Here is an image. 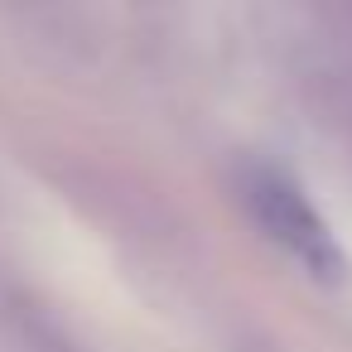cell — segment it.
Segmentation results:
<instances>
[{
  "label": "cell",
  "mask_w": 352,
  "mask_h": 352,
  "mask_svg": "<svg viewBox=\"0 0 352 352\" xmlns=\"http://www.w3.org/2000/svg\"><path fill=\"white\" fill-rule=\"evenodd\" d=\"M232 188H236V203L246 208V217L256 222V232L275 251H285L304 275H314V280H342L347 256H342L328 217L314 208L309 188L285 164L246 155V160H236Z\"/></svg>",
  "instance_id": "obj_1"
},
{
  "label": "cell",
  "mask_w": 352,
  "mask_h": 352,
  "mask_svg": "<svg viewBox=\"0 0 352 352\" xmlns=\"http://www.w3.org/2000/svg\"><path fill=\"white\" fill-rule=\"evenodd\" d=\"M0 338L15 342V352H82L58 318L10 275H0Z\"/></svg>",
  "instance_id": "obj_2"
}]
</instances>
